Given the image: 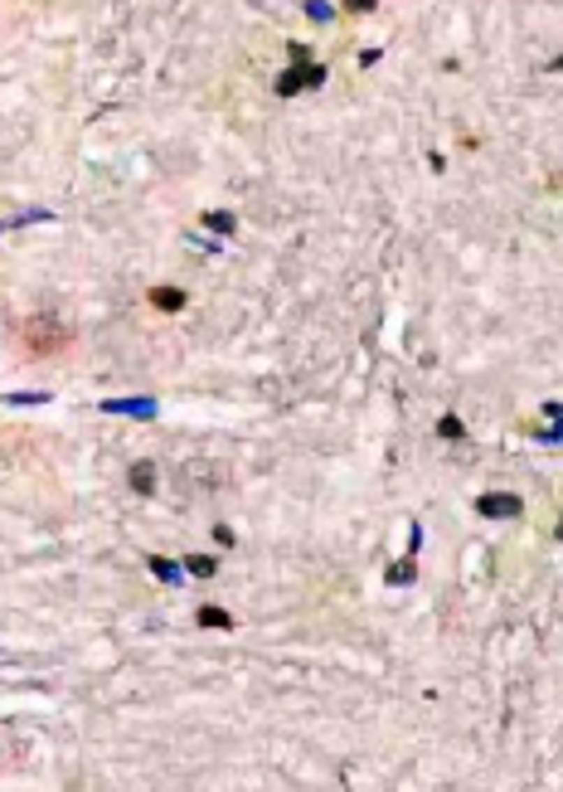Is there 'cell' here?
<instances>
[{
  "label": "cell",
  "instance_id": "cell-14",
  "mask_svg": "<svg viewBox=\"0 0 563 792\" xmlns=\"http://www.w3.org/2000/svg\"><path fill=\"white\" fill-rule=\"evenodd\" d=\"M350 10H374V0H350Z\"/></svg>",
  "mask_w": 563,
  "mask_h": 792
},
{
  "label": "cell",
  "instance_id": "cell-4",
  "mask_svg": "<svg viewBox=\"0 0 563 792\" xmlns=\"http://www.w3.org/2000/svg\"><path fill=\"white\" fill-rule=\"evenodd\" d=\"M102 408L107 413H131V418H151L156 413V398H107Z\"/></svg>",
  "mask_w": 563,
  "mask_h": 792
},
{
  "label": "cell",
  "instance_id": "cell-12",
  "mask_svg": "<svg viewBox=\"0 0 563 792\" xmlns=\"http://www.w3.org/2000/svg\"><path fill=\"white\" fill-rule=\"evenodd\" d=\"M408 579H413V564H393L388 569V584H408Z\"/></svg>",
  "mask_w": 563,
  "mask_h": 792
},
{
  "label": "cell",
  "instance_id": "cell-8",
  "mask_svg": "<svg viewBox=\"0 0 563 792\" xmlns=\"http://www.w3.org/2000/svg\"><path fill=\"white\" fill-rule=\"evenodd\" d=\"M199 622H204V627H214V632H224V627H233V617H228L224 607H199Z\"/></svg>",
  "mask_w": 563,
  "mask_h": 792
},
{
  "label": "cell",
  "instance_id": "cell-13",
  "mask_svg": "<svg viewBox=\"0 0 563 792\" xmlns=\"http://www.w3.org/2000/svg\"><path fill=\"white\" fill-rule=\"evenodd\" d=\"M306 15H311V20H330V5H321V0H311V5H306Z\"/></svg>",
  "mask_w": 563,
  "mask_h": 792
},
{
  "label": "cell",
  "instance_id": "cell-10",
  "mask_svg": "<svg viewBox=\"0 0 563 792\" xmlns=\"http://www.w3.org/2000/svg\"><path fill=\"white\" fill-rule=\"evenodd\" d=\"M204 224L214 229V233H233L238 224H233V214H204Z\"/></svg>",
  "mask_w": 563,
  "mask_h": 792
},
{
  "label": "cell",
  "instance_id": "cell-2",
  "mask_svg": "<svg viewBox=\"0 0 563 792\" xmlns=\"http://www.w3.org/2000/svg\"><path fill=\"white\" fill-rule=\"evenodd\" d=\"M291 54H296V64H291V69L277 78V93H282V98L306 93V88H321V83H326V69H321V64H306V54H301V49H291Z\"/></svg>",
  "mask_w": 563,
  "mask_h": 792
},
{
  "label": "cell",
  "instance_id": "cell-1",
  "mask_svg": "<svg viewBox=\"0 0 563 792\" xmlns=\"http://www.w3.org/2000/svg\"><path fill=\"white\" fill-rule=\"evenodd\" d=\"M68 340H73V331L64 321H49V316H29L24 321V350H34V355H54Z\"/></svg>",
  "mask_w": 563,
  "mask_h": 792
},
{
  "label": "cell",
  "instance_id": "cell-6",
  "mask_svg": "<svg viewBox=\"0 0 563 792\" xmlns=\"http://www.w3.org/2000/svg\"><path fill=\"white\" fill-rule=\"evenodd\" d=\"M185 292H180V287H151V306H161V311H180V306H185Z\"/></svg>",
  "mask_w": 563,
  "mask_h": 792
},
{
  "label": "cell",
  "instance_id": "cell-9",
  "mask_svg": "<svg viewBox=\"0 0 563 792\" xmlns=\"http://www.w3.org/2000/svg\"><path fill=\"white\" fill-rule=\"evenodd\" d=\"M185 569H189V574H199V579H209V574H214L219 564H214L209 554H189V559H185Z\"/></svg>",
  "mask_w": 563,
  "mask_h": 792
},
{
  "label": "cell",
  "instance_id": "cell-5",
  "mask_svg": "<svg viewBox=\"0 0 563 792\" xmlns=\"http://www.w3.org/2000/svg\"><path fill=\"white\" fill-rule=\"evenodd\" d=\"M146 564H151V574H156L161 584H180V574H185V569H180L175 559H166V554H151Z\"/></svg>",
  "mask_w": 563,
  "mask_h": 792
},
{
  "label": "cell",
  "instance_id": "cell-11",
  "mask_svg": "<svg viewBox=\"0 0 563 792\" xmlns=\"http://www.w3.org/2000/svg\"><path fill=\"white\" fill-rule=\"evenodd\" d=\"M437 433H442V438H452V442H457V438H462V433H467V428H462V418H457V413H447V418H442V423H437Z\"/></svg>",
  "mask_w": 563,
  "mask_h": 792
},
{
  "label": "cell",
  "instance_id": "cell-3",
  "mask_svg": "<svg viewBox=\"0 0 563 792\" xmlns=\"http://www.w3.org/2000/svg\"><path fill=\"white\" fill-rule=\"evenodd\" d=\"M520 496H510V491H485V496H476V510L485 515V520H515L520 515Z\"/></svg>",
  "mask_w": 563,
  "mask_h": 792
},
{
  "label": "cell",
  "instance_id": "cell-7",
  "mask_svg": "<svg viewBox=\"0 0 563 792\" xmlns=\"http://www.w3.org/2000/svg\"><path fill=\"white\" fill-rule=\"evenodd\" d=\"M131 487H136L141 496H151L156 491V467H151V462H136V467H131Z\"/></svg>",
  "mask_w": 563,
  "mask_h": 792
}]
</instances>
